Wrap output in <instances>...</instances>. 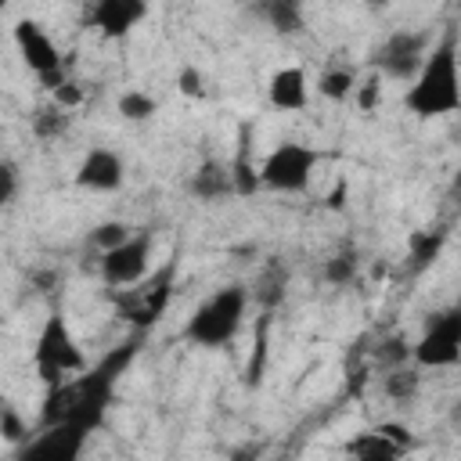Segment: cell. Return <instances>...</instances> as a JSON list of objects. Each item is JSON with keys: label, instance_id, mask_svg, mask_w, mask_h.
Returning a JSON list of instances; mask_svg holds the SVG:
<instances>
[{"label": "cell", "instance_id": "5bb4252c", "mask_svg": "<svg viewBox=\"0 0 461 461\" xmlns=\"http://www.w3.org/2000/svg\"><path fill=\"white\" fill-rule=\"evenodd\" d=\"M267 97L277 112H303L306 101H310V79L299 65H285L270 76V86H267Z\"/></svg>", "mask_w": 461, "mask_h": 461}, {"label": "cell", "instance_id": "8992f818", "mask_svg": "<svg viewBox=\"0 0 461 461\" xmlns=\"http://www.w3.org/2000/svg\"><path fill=\"white\" fill-rule=\"evenodd\" d=\"M173 277H176V259H169L162 270L155 274H144L137 285L130 288H115V306L119 313L137 328V331H148L151 324L162 321L166 306H169V295H173Z\"/></svg>", "mask_w": 461, "mask_h": 461}, {"label": "cell", "instance_id": "2e32d148", "mask_svg": "<svg viewBox=\"0 0 461 461\" xmlns=\"http://www.w3.org/2000/svg\"><path fill=\"white\" fill-rule=\"evenodd\" d=\"M256 11L277 36H299L306 29V11L303 0H259Z\"/></svg>", "mask_w": 461, "mask_h": 461}, {"label": "cell", "instance_id": "5b68a950", "mask_svg": "<svg viewBox=\"0 0 461 461\" xmlns=\"http://www.w3.org/2000/svg\"><path fill=\"white\" fill-rule=\"evenodd\" d=\"M321 162V151L303 140H281L270 148L259 162V184L281 194H303L313 180V169Z\"/></svg>", "mask_w": 461, "mask_h": 461}, {"label": "cell", "instance_id": "ac0fdd59", "mask_svg": "<svg viewBox=\"0 0 461 461\" xmlns=\"http://www.w3.org/2000/svg\"><path fill=\"white\" fill-rule=\"evenodd\" d=\"M29 126H32L36 140H58V137H65L72 130V108H65L58 101H47V104H40L32 112Z\"/></svg>", "mask_w": 461, "mask_h": 461}, {"label": "cell", "instance_id": "7a4b0ae2", "mask_svg": "<svg viewBox=\"0 0 461 461\" xmlns=\"http://www.w3.org/2000/svg\"><path fill=\"white\" fill-rule=\"evenodd\" d=\"M403 108L418 119H439V115H454L461 108L457 36H454V29H447L443 40L429 47L421 68L411 76V86L403 94Z\"/></svg>", "mask_w": 461, "mask_h": 461}, {"label": "cell", "instance_id": "603a6c76", "mask_svg": "<svg viewBox=\"0 0 461 461\" xmlns=\"http://www.w3.org/2000/svg\"><path fill=\"white\" fill-rule=\"evenodd\" d=\"M357 274H360V256L353 249H342V252L328 256L324 267H321V277L328 285H335V288H349L357 281Z\"/></svg>", "mask_w": 461, "mask_h": 461}, {"label": "cell", "instance_id": "484cf974", "mask_svg": "<svg viewBox=\"0 0 461 461\" xmlns=\"http://www.w3.org/2000/svg\"><path fill=\"white\" fill-rule=\"evenodd\" d=\"M353 101H357V108L360 112H375L378 104H382V76L378 72H371V76H357V86H353V94H349Z\"/></svg>", "mask_w": 461, "mask_h": 461}, {"label": "cell", "instance_id": "d6986e66", "mask_svg": "<svg viewBox=\"0 0 461 461\" xmlns=\"http://www.w3.org/2000/svg\"><path fill=\"white\" fill-rule=\"evenodd\" d=\"M443 245H447V230H414L407 238V270L421 274L425 267H432L439 259Z\"/></svg>", "mask_w": 461, "mask_h": 461}, {"label": "cell", "instance_id": "cb8c5ba5", "mask_svg": "<svg viewBox=\"0 0 461 461\" xmlns=\"http://www.w3.org/2000/svg\"><path fill=\"white\" fill-rule=\"evenodd\" d=\"M115 108H119V115H122L126 122H148V119H155L158 101H155L151 94H144V90H122V94L115 97Z\"/></svg>", "mask_w": 461, "mask_h": 461}, {"label": "cell", "instance_id": "7402d4cb", "mask_svg": "<svg viewBox=\"0 0 461 461\" xmlns=\"http://www.w3.org/2000/svg\"><path fill=\"white\" fill-rule=\"evenodd\" d=\"M357 86V72L349 65H328L321 76H317V94L328 97V101H346Z\"/></svg>", "mask_w": 461, "mask_h": 461}, {"label": "cell", "instance_id": "4fadbf2b", "mask_svg": "<svg viewBox=\"0 0 461 461\" xmlns=\"http://www.w3.org/2000/svg\"><path fill=\"white\" fill-rule=\"evenodd\" d=\"M86 432L72 425H47L32 443L22 447L25 457H47V461H76L83 454Z\"/></svg>", "mask_w": 461, "mask_h": 461}, {"label": "cell", "instance_id": "8fae6325", "mask_svg": "<svg viewBox=\"0 0 461 461\" xmlns=\"http://www.w3.org/2000/svg\"><path fill=\"white\" fill-rule=\"evenodd\" d=\"M126 180V162L112 148H90L76 166V187L83 191H119Z\"/></svg>", "mask_w": 461, "mask_h": 461}, {"label": "cell", "instance_id": "52a82bcc", "mask_svg": "<svg viewBox=\"0 0 461 461\" xmlns=\"http://www.w3.org/2000/svg\"><path fill=\"white\" fill-rule=\"evenodd\" d=\"M411 360L425 371V367H454L461 360V310L447 306L436 310L425 321V331L418 335V342L411 346Z\"/></svg>", "mask_w": 461, "mask_h": 461}, {"label": "cell", "instance_id": "ba28073f", "mask_svg": "<svg viewBox=\"0 0 461 461\" xmlns=\"http://www.w3.org/2000/svg\"><path fill=\"white\" fill-rule=\"evenodd\" d=\"M14 47L25 61V68L47 86V90H58L65 83V58L58 50V43L50 40V32L32 22V18H18L14 22Z\"/></svg>", "mask_w": 461, "mask_h": 461}, {"label": "cell", "instance_id": "4dcf8cb0", "mask_svg": "<svg viewBox=\"0 0 461 461\" xmlns=\"http://www.w3.org/2000/svg\"><path fill=\"white\" fill-rule=\"evenodd\" d=\"M0 432H4L11 443H18V439L25 436V425H22V418H18V414H14V411H11L4 400H0Z\"/></svg>", "mask_w": 461, "mask_h": 461}, {"label": "cell", "instance_id": "d4e9b609", "mask_svg": "<svg viewBox=\"0 0 461 461\" xmlns=\"http://www.w3.org/2000/svg\"><path fill=\"white\" fill-rule=\"evenodd\" d=\"M130 234H133V227H130L126 220H104V223H97V227L86 234V245H94L97 252H108L112 245L126 241Z\"/></svg>", "mask_w": 461, "mask_h": 461}, {"label": "cell", "instance_id": "9c48e42d", "mask_svg": "<svg viewBox=\"0 0 461 461\" xmlns=\"http://www.w3.org/2000/svg\"><path fill=\"white\" fill-rule=\"evenodd\" d=\"M151 230H133L126 241L112 245L108 252L97 256V270H101V281L108 288H130L137 285L144 274H148V263H151Z\"/></svg>", "mask_w": 461, "mask_h": 461}, {"label": "cell", "instance_id": "f1b7e54d", "mask_svg": "<svg viewBox=\"0 0 461 461\" xmlns=\"http://www.w3.org/2000/svg\"><path fill=\"white\" fill-rule=\"evenodd\" d=\"M176 86H180V94H187V97H205V79H202V72H198V68H191V65H184V68H180Z\"/></svg>", "mask_w": 461, "mask_h": 461}, {"label": "cell", "instance_id": "30bf717a", "mask_svg": "<svg viewBox=\"0 0 461 461\" xmlns=\"http://www.w3.org/2000/svg\"><path fill=\"white\" fill-rule=\"evenodd\" d=\"M432 47V36L429 32H414V29H400L393 32L389 40H382V47L371 54V68L382 76V79H411L425 54Z\"/></svg>", "mask_w": 461, "mask_h": 461}, {"label": "cell", "instance_id": "83f0119b", "mask_svg": "<svg viewBox=\"0 0 461 461\" xmlns=\"http://www.w3.org/2000/svg\"><path fill=\"white\" fill-rule=\"evenodd\" d=\"M375 360H378L382 367H396V364L411 360V342H407L403 335H393V339H385V342L375 349Z\"/></svg>", "mask_w": 461, "mask_h": 461}, {"label": "cell", "instance_id": "ffe728a7", "mask_svg": "<svg viewBox=\"0 0 461 461\" xmlns=\"http://www.w3.org/2000/svg\"><path fill=\"white\" fill-rule=\"evenodd\" d=\"M382 389L393 403H411L421 389V367L418 364H396V367H385V378H382Z\"/></svg>", "mask_w": 461, "mask_h": 461}, {"label": "cell", "instance_id": "9a60e30c", "mask_svg": "<svg viewBox=\"0 0 461 461\" xmlns=\"http://www.w3.org/2000/svg\"><path fill=\"white\" fill-rule=\"evenodd\" d=\"M187 191L198 198V202H223L234 194V176H230V162L223 158H205L194 166L191 180H187Z\"/></svg>", "mask_w": 461, "mask_h": 461}, {"label": "cell", "instance_id": "f546056e", "mask_svg": "<svg viewBox=\"0 0 461 461\" xmlns=\"http://www.w3.org/2000/svg\"><path fill=\"white\" fill-rule=\"evenodd\" d=\"M263 360H267V328L256 335V349H252V360H249V371H245L249 385H256L263 378Z\"/></svg>", "mask_w": 461, "mask_h": 461}, {"label": "cell", "instance_id": "4316f807", "mask_svg": "<svg viewBox=\"0 0 461 461\" xmlns=\"http://www.w3.org/2000/svg\"><path fill=\"white\" fill-rule=\"evenodd\" d=\"M18 187H22V169H18V162L7 158V155H0V209H7V205L14 202Z\"/></svg>", "mask_w": 461, "mask_h": 461}, {"label": "cell", "instance_id": "836d02e7", "mask_svg": "<svg viewBox=\"0 0 461 461\" xmlns=\"http://www.w3.org/2000/svg\"><path fill=\"white\" fill-rule=\"evenodd\" d=\"M4 7H7V0H0V11H4Z\"/></svg>", "mask_w": 461, "mask_h": 461}, {"label": "cell", "instance_id": "e0dca14e", "mask_svg": "<svg viewBox=\"0 0 461 461\" xmlns=\"http://www.w3.org/2000/svg\"><path fill=\"white\" fill-rule=\"evenodd\" d=\"M346 454H349V457H360V461H396V457L403 454V447L393 443V439L375 425V429L360 432L357 439H349V443H346Z\"/></svg>", "mask_w": 461, "mask_h": 461}, {"label": "cell", "instance_id": "d6a6232c", "mask_svg": "<svg viewBox=\"0 0 461 461\" xmlns=\"http://www.w3.org/2000/svg\"><path fill=\"white\" fill-rule=\"evenodd\" d=\"M367 4H371V7H385L389 0H367Z\"/></svg>", "mask_w": 461, "mask_h": 461}, {"label": "cell", "instance_id": "277c9868", "mask_svg": "<svg viewBox=\"0 0 461 461\" xmlns=\"http://www.w3.org/2000/svg\"><path fill=\"white\" fill-rule=\"evenodd\" d=\"M32 367L40 375L43 385H54L76 371L86 367V357L68 328V317L61 310H50L40 324V335H36V346H32Z\"/></svg>", "mask_w": 461, "mask_h": 461}, {"label": "cell", "instance_id": "1f68e13d", "mask_svg": "<svg viewBox=\"0 0 461 461\" xmlns=\"http://www.w3.org/2000/svg\"><path fill=\"white\" fill-rule=\"evenodd\" d=\"M378 429H382V432H385L393 443H400V447H403V454L414 447V436H411V429H407V425H400V421H382Z\"/></svg>", "mask_w": 461, "mask_h": 461}, {"label": "cell", "instance_id": "44dd1931", "mask_svg": "<svg viewBox=\"0 0 461 461\" xmlns=\"http://www.w3.org/2000/svg\"><path fill=\"white\" fill-rule=\"evenodd\" d=\"M230 176H234V194H252V191H259V162L249 158V126L241 130L238 155L230 158Z\"/></svg>", "mask_w": 461, "mask_h": 461}, {"label": "cell", "instance_id": "3957f363", "mask_svg": "<svg viewBox=\"0 0 461 461\" xmlns=\"http://www.w3.org/2000/svg\"><path fill=\"white\" fill-rule=\"evenodd\" d=\"M245 313H249V288L238 281L223 285L191 310V317L184 324V339L191 346H202V349L230 346L241 335Z\"/></svg>", "mask_w": 461, "mask_h": 461}, {"label": "cell", "instance_id": "7c38bea8", "mask_svg": "<svg viewBox=\"0 0 461 461\" xmlns=\"http://www.w3.org/2000/svg\"><path fill=\"white\" fill-rule=\"evenodd\" d=\"M144 18H148V0H94L90 29H97L108 40H122Z\"/></svg>", "mask_w": 461, "mask_h": 461}, {"label": "cell", "instance_id": "6da1fadb", "mask_svg": "<svg viewBox=\"0 0 461 461\" xmlns=\"http://www.w3.org/2000/svg\"><path fill=\"white\" fill-rule=\"evenodd\" d=\"M137 349H140V335H133L122 346L108 349L97 364H86L83 371L47 385L43 407H40V429H47V425H72V429H83L86 436L97 432L104 425L108 411H112L115 382L133 364Z\"/></svg>", "mask_w": 461, "mask_h": 461}]
</instances>
